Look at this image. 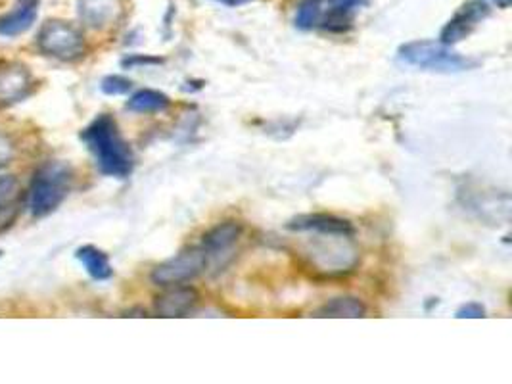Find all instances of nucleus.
I'll use <instances>...</instances> for the list:
<instances>
[{"instance_id": "23", "label": "nucleus", "mask_w": 512, "mask_h": 384, "mask_svg": "<svg viewBox=\"0 0 512 384\" xmlns=\"http://www.w3.org/2000/svg\"><path fill=\"white\" fill-rule=\"evenodd\" d=\"M455 317L457 319H482V317H486V308L478 302H470V304L461 306Z\"/></svg>"}, {"instance_id": "10", "label": "nucleus", "mask_w": 512, "mask_h": 384, "mask_svg": "<svg viewBox=\"0 0 512 384\" xmlns=\"http://www.w3.org/2000/svg\"><path fill=\"white\" fill-rule=\"evenodd\" d=\"M33 75L25 66L6 64L0 68V104H14L31 93Z\"/></svg>"}, {"instance_id": "21", "label": "nucleus", "mask_w": 512, "mask_h": 384, "mask_svg": "<svg viewBox=\"0 0 512 384\" xmlns=\"http://www.w3.org/2000/svg\"><path fill=\"white\" fill-rule=\"evenodd\" d=\"M163 64L162 58H156V56H148V54H129L127 58L121 60V66L123 68H140V66H160Z\"/></svg>"}, {"instance_id": "17", "label": "nucleus", "mask_w": 512, "mask_h": 384, "mask_svg": "<svg viewBox=\"0 0 512 384\" xmlns=\"http://www.w3.org/2000/svg\"><path fill=\"white\" fill-rule=\"evenodd\" d=\"M367 313V306L355 298V296H338L328 300L323 304L317 312L315 317H325V319H357V317H365Z\"/></svg>"}, {"instance_id": "19", "label": "nucleus", "mask_w": 512, "mask_h": 384, "mask_svg": "<svg viewBox=\"0 0 512 384\" xmlns=\"http://www.w3.org/2000/svg\"><path fill=\"white\" fill-rule=\"evenodd\" d=\"M323 12V0H302L296 12V27L309 31L319 25Z\"/></svg>"}, {"instance_id": "24", "label": "nucleus", "mask_w": 512, "mask_h": 384, "mask_svg": "<svg viewBox=\"0 0 512 384\" xmlns=\"http://www.w3.org/2000/svg\"><path fill=\"white\" fill-rule=\"evenodd\" d=\"M215 2H221V4H225V6H229V8H236V6H242V4L252 2V0H215Z\"/></svg>"}, {"instance_id": "6", "label": "nucleus", "mask_w": 512, "mask_h": 384, "mask_svg": "<svg viewBox=\"0 0 512 384\" xmlns=\"http://www.w3.org/2000/svg\"><path fill=\"white\" fill-rule=\"evenodd\" d=\"M208 271V260L204 250L198 246L187 248L179 252L177 256L165 260L163 264L156 265L150 279L158 287H173V285H185L188 281L196 279Z\"/></svg>"}, {"instance_id": "9", "label": "nucleus", "mask_w": 512, "mask_h": 384, "mask_svg": "<svg viewBox=\"0 0 512 384\" xmlns=\"http://www.w3.org/2000/svg\"><path fill=\"white\" fill-rule=\"evenodd\" d=\"M77 14L81 24L94 31H104L121 20L123 4L121 0H79Z\"/></svg>"}, {"instance_id": "16", "label": "nucleus", "mask_w": 512, "mask_h": 384, "mask_svg": "<svg viewBox=\"0 0 512 384\" xmlns=\"http://www.w3.org/2000/svg\"><path fill=\"white\" fill-rule=\"evenodd\" d=\"M75 258L87 269V273L93 277L94 281H108L114 275V269L110 264V258L106 252L96 248L93 244L81 246L75 252Z\"/></svg>"}, {"instance_id": "7", "label": "nucleus", "mask_w": 512, "mask_h": 384, "mask_svg": "<svg viewBox=\"0 0 512 384\" xmlns=\"http://www.w3.org/2000/svg\"><path fill=\"white\" fill-rule=\"evenodd\" d=\"M244 227L238 221H223L210 229L200 242V248L206 254L208 269L213 273L223 271L234 258V246L242 239Z\"/></svg>"}, {"instance_id": "25", "label": "nucleus", "mask_w": 512, "mask_h": 384, "mask_svg": "<svg viewBox=\"0 0 512 384\" xmlns=\"http://www.w3.org/2000/svg\"><path fill=\"white\" fill-rule=\"evenodd\" d=\"M499 6H503V8H507L509 4H511V0H495Z\"/></svg>"}, {"instance_id": "15", "label": "nucleus", "mask_w": 512, "mask_h": 384, "mask_svg": "<svg viewBox=\"0 0 512 384\" xmlns=\"http://www.w3.org/2000/svg\"><path fill=\"white\" fill-rule=\"evenodd\" d=\"M20 185L16 181V177L6 175L0 177V233H4L6 229L12 227V223L18 217L20 210Z\"/></svg>"}, {"instance_id": "5", "label": "nucleus", "mask_w": 512, "mask_h": 384, "mask_svg": "<svg viewBox=\"0 0 512 384\" xmlns=\"http://www.w3.org/2000/svg\"><path fill=\"white\" fill-rule=\"evenodd\" d=\"M37 47L48 58L60 62H75L85 54V37L75 25L52 20L39 31Z\"/></svg>"}, {"instance_id": "2", "label": "nucleus", "mask_w": 512, "mask_h": 384, "mask_svg": "<svg viewBox=\"0 0 512 384\" xmlns=\"http://www.w3.org/2000/svg\"><path fill=\"white\" fill-rule=\"evenodd\" d=\"M81 141L93 154L96 168L114 179H127L135 169V154L129 143L123 139L117 121L110 114H102L85 127Z\"/></svg>"}, {"instance_id": "11", "label": "nucleus", "mask_w": 512, "mask_h": 384, "mask_svg": "<svg viewBox=\"0 0 512 384\" xmlns=\"http://www.w3.org/2000/svg\"><path fill=\"white\" fill-rule=\"evenodd\" d=\"M365 4V0H323V12L319 27L330 33H344L353 24L355 12Z\"/></svg>"}, {"instance_id": "22", "label": "nucleus", "mask_w": 512, "mask_h": 384, "mask_svg": "<svg viewBox=\"0 0 512 384\" xmlns=\"http://www.w3.org/2000/svg\"><path fill=\"white\" fill-rule=\"evenodd\" d=\"M14 154H16L14 143L10 141L8 135L0 133V171L6 166H10V162L14 160Z\"/></svg>"}, {"instance_id": "4", "label": "nucleus", "mask_w": 512, "mask_h": 384, "mask_svg": "<svg viewBox=\"0 0 512 384\" xmlns=\"http://www.w3.org/2000/svg\"><path fill=\"white\" fill-rule=\"evenodd\" d=\"M397 56L401 62L424 72L459 73L480 66L478 60L461 56L453 48L443 45L442 41L432 39L405 43L397 50Z\"/></svg>"}, {"instance_id": "8", "label": "nucleus", "mask_w": 512, "mask_h": 384, "mask_svg": "<svg viewBox=\"0 0 512 384\" xmlns=\"http://www.w3.org/2000/svg\"><path fill=\"white\" fill-rule=\"evenodd\" d=\"M491 14L486 0H468L465 2L455 16L445 24L440 35V41L447 47H453L466 39L478 25L482 24Z\"/></svg>"}, {"instance_id": "3", "label": "nucleus", "mask_w": 512, "mask_h": 384, "mask_svg": "<svg viewBox=\"0 0 512 384\" xmlns=\"http://www.w3.org/2000/svg\"><path fill=\"white\" fill-rule=\"evenodd\" d=\"M73 187V169L66 162H47L35 171L29 192L27 206L33 217H47L54 214L60 204L68 198Z\"/></svg>"}, {"instance_id": "20", "label": "nucleus", "mask_w": 512, "mask_h": 384, "mask_svg": "<svg viewBox=\"0 0 512 384\" xmlns=\"http://www.w3.org/2000/svg\"><path fill=\"white\" fill-rule=\"evenodd\" d=\"M133 89V81L123 75H106L100 81V91L108 96L127 95Z\"/></svg>"}, {"instance_id": "14", "label": "nucleus", "mask_w": 512, "mask_h": 384, "mask_svg": "<svg viewBox=\"0 0 512 384\" xmlns=\"http://www.w3.org/2000/svg\"><path fill=\"white\" fill-rule=\"evenodd\" d=\"M39 14V0H20L18 8L0 16V35L20 37L31 29Z\"/></svg>"}, {"instance_id": "18", "label": "nucleus", "mask_w": 512, "mask_h": 384, "mask_svg": "<svg viewBox=\"0 0 512 384\" xmlns=\"http://www.w3.org/2000/svg\"><path fill=\"white\" fill-rule=\"evenodd\" d=\"M171 106L169 96L154 89H140L127 100V110L135 114H158Z\"/></svg>"}, {"instance_id": "1", "label": "nucleus", "mask_w": 512, "mask_h": 384, "mask_svg": "<svg viewBox=\"0 0 512 384\" xmlns=\"http://www.w3.org/2000/svg\"><path fill=\"white\" fill-rule=\"evenodd\" d=\"M307 239L298 246V254L309 269L325 277H344L355 271L361 254L353 235L303 231Z\"/></svg>"}, {"instance_id": "12", "label": "nucleus", "mask_w": 512, "mask_h": 384, "mask_svg": "<svg viewBox=\"0 0 512 384\" xmlns=\"http://www.w3.org/2000/svg\"><path fill=\"white\" fill-rule=\"evenodd\" d=\"M286 229L292 233L303 231H323V233H342L355 235V227L344 217L328 216V214H303L286 223Z\"/></svg>"}, {"instance_id": "13", "label": "nucleus", "mask_w": 512, "mask_h": 384, "mask_svg": "<svg viewBox=\"0 0 512 384\" xmlns=\"http://www.w3.org/2000/svg\"><path fill=\"white\" fill-rule=\"evenodd\" d=\"M200 296L196 288L173 285L156 298V313L160 317H185L196 304Z\"/></svg>"}]
</instances>
